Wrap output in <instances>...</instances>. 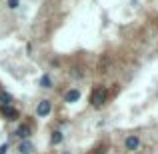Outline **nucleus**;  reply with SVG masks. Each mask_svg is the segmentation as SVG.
Wrapping results in <instances>:
<instances>
[{"label":"nucleus","instance_id":"f257e3e1","mask_svg":"<svg viewBox=\"0 0 158 154\" xmlns=\"http://www.w3.org/2000/svg\"><path fill=\"white\" fill-rule=\"evenodd\" d=\"M106 98H108V90L104 86H98V88H94L92 94H90V104H92V106H102V104L106 102Z\"/></svg>","mask_w":158,"mask_h":154},{"label":"nucleus","instance_id":"f03ea898","mask_svg":"<svg viewBox=\"0 0 158 154\" xmlns=\"http://www.w3.org/2000/svg\"><path fill=\"white\" fill-rule=\"evenodd\" d=\"M50 110H52V104L48 100H40L38 106H36V114H38V116H48Z\"/></svg>","mask_w":158,"mask_h":154},{"label":"nucleus","instance_id":"7ed1b4c3","mask_svg":"<svg viewBox=\"0 0 158 154\" xmlns=\"http://www.w3.org/2000/svg\"><path fill=\"white\" fill-rule=\"evenodd\" d=\"M0 112H2V116H6L8 120H14L16 116H18V112H16L14 106H0Z\"/></svg>","mask_w":158,"mask_h":154},{"label":"nucleus","instance_id":"20e7f679","mask_svg":"<svg viewBox=\"0 0 158 154\" xmlns=\"http://www.w3.org/2000/svg\"><path fill=\"white\" fill-rule=\"evenodd\" d=\"M18 150H20V154H32L34 152V144H32L30 140H24V142L18 146Z\"/></svg>","mask_w":158,"mask_h":154},{"label":"nucleus","instance_id":"39448f33","mask_svg":"<svg viewBox=\"0 0 158 154\" xmlns=\"http://www.w3.org/2000/svg\"><path fill=\"white\" fill-rule=\"evenodd\" d=\"M78 98H80V92H78L76 88H72V90H68V92L64 94V100L66 102H76Z\"/></svg>","mask_w":158,"mask_h":154},{"label":"nucleus","instance_id":"423d86ee","mask_svg":"<svg viewBox=\"0 0 158 154\" xmlns=\"http://www.w3.org/2000/svg\"><path fill=\"white\" fill-rule=\"evenodd\" d=\"M138 144H140V140L136 138V136H128V138H126V148H128V150H136Z\"/></svg>","mask_w":158,"mask_h":154},{"label":"nucleus","instance_id":"0eeeda50","mask_svg":"<svg viewBox=\"0 0 158 154\" xmlns=\"http://www.w3.org/2000/svg\"><path fill=\"white\" fill-rule=\"evenodd\" d=\"M16 136H20V138H28V136H30V128L28 126H18V130H16Z\"/></svg>","mask_w":158,"mask_h":154},{"label":"nucleus","instance_id":"6e6552de","mask_svg":"<svg viewBox=\"0 0 158 154\" xmlns=\"http://www.w3.org/2000/svg\"><path fill=\"white\" fill-rule=\"evenodd\" d=\"M12 96L8 92H0V106H10Z\"/></svg>","mask_w":158,"mask_h":154},{"label":"nucleus","instance_id":"1a4fd4ad","mask_svg":"<svg viewBox=\"0 0 158 154\" xmlns=\"http://www.w3.org/2000/svg\"><path fill=\"white\" fill-rule=\"evenodd\" d=\"M50 142H52V144H60V142H62V132H60V130L52 132V138H50Z\"/></svg>","mask_w":158,"mask_h":154},{"label":"nucleus","instance_id":"9d476101","mask_svg":"<svg viewBox=\"0 0 158 154\" xmlns=\"http://www.w3.org/2000/svg\"><path fill=\"white\" fill-rule=\"evenodd\" d=\"M40 86H42V88H50V86H52L50 76H46V74H44V76L40 78Z\"/></svg>","mask_w":158,"mask_h":154},{"label":"nucleus","instance_id":"9b49d317","mask_svg":"<svg viewBox=\"0 0 158 154\" xmlns=\"http://www.w3.org/2000/svg\"><path fill=\"white\" fill-rule=\"evenodd\" d=\"M106 64H108V56H104V58H102V62H100V72H106Z\"/></svg>","mask_w":158,"mask_h":154},{"label":"nucleus","instance_id":"f8f14e48","mask_svg":"<svg viewBox=\"0 0 158 154\" xmlns=\"http://www.w3.org/2000/svg\"><path fill=\"white\" fill-rule=\"evenodd\" d=\"M18 4H20V0H8V6L10 8H16Z\"/></svg>","mask_w":158,"mask_h":154},{"label":"nucleus","instance_id":"ddd939ff","mask_svg":"<svg viewBox=\"0 0 158 154\" xmlns=\"http://www.w3.org/2000/svg\"><path fill=\"white\" fill-rule=\"evenodd\" d=\"M6 148H8L6 144H2V146H0V154H6Z\"/></svg>","mask_w":158,"mask_h":154},{"label":"nucleus","instance_id":"4468645a","mask_svg":"<svg viewBox=\"0 0 158 154\" xmlns=\"http://www.w3.org/2000/svg\"><path fill=\"white\" fill-rule=\"evenodd\" d=\"M64 154H68V152H64Z\"/></svg>","mask_w":158,"mask_h":154}]
</instances>
